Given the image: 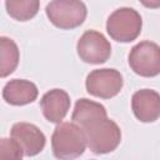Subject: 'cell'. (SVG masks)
<instances>
[{"label": "cell", "instance_id": "obj_1", "mask_svg": "<svg viewBox=\"0 0 160 160\" xmlns=\"http://www.w3.org/2000/svg\"><path fill=\"white\" fill-rule=\"evenodd\" d=\"M86 139V146L94 154H108L114 151L121 141L119 125L108 116L95 118L80 126Z\"/></svg>", "mask_w": 160, "mask_h": 160}, {"label": "cell", "instance_id": "obj_2", "mask_svg": "<svg viewBox=\"0 0 160 160\" xmlns=\"http://www.w3.org/2000/svg\"><path fill=\"white\" fill-rule=\"evenodd\" d=\"M86 139L82 129L75 122H59L51 135V149L55 158L70 160L84 154Z\"/></svg>", "mask_w": 160, "mask_h": 160}, {"label": "cell", "instance_id": "obj_3", "mask_svg": "<svg viewBox=\"0 0 160 160\" xmlns=\"http://www.w3.org/2000/svg\"><path fill=\"white\" fill-rule=\"evenodd\" d=\"M45 12L52 25L70 30L85 21L88 9L81 0H51L45 8Z\"/></svg>", "mask_w": 160, "mask_h": 160}, {"label": "cell", "instance_id": "obj_4", "mask_svg": "<svg viewBox=\"0 0 160 160\" xmlns=\"http://www.w3.org/2000/svg\"><path fill=\"white\" fill-rule=\"evenodd\" d=\"M142 19L131 8H119L110 14L106 21V31L110 38L119 42L134 41L141 32Z\"/></svg>", "mask_w": 160, "mask_h": 160}, {"label": "cell", "instance_id": "obj_5", "mask_svg": "<svg viewBox=\"0 0 160 160\" xmlns=\"http://www.w3.org/2000/svg\"><path fill=\"white\" fill-rule=\"evenodd\" d=\"M131 70L144 78H154L160 72V48L156 42L145 40L131 48L129 54Z\"/></svg>", "mask_w": 160, "mask_h": 160}, {"label": "cell", "instance_id": "obj_6", "mask_svg": "<svg viewBox=\"0 0 160 160\" xmlns=\"http://www.w3.org/2000/svg\"><path fill=\"white\" fill-rule=\"evenodd\" d=\"M124 85L122 75L116 69H95L85 81L86 91L100 99H111L116 96Z\"/></svg>", "mask_w": 160, "mask_h": 160}, {"label": "cell", "instance_id": "obj_7", "mask_svg": "<svg viewBox=\"0 0 160 160\" xmlns=\"http://www.w3.org/2000/svg\"><path fill=\"white\" fill-rule=\"evenodd\" d=\"M79 58L88 64H104L111 55L109 40L96 30L85 31L76 44Z\"/></svg>", "mask_w": 160, "mask_h": 160}, {"label": "cell", "instance_id": "obj_8", "mask_svg": "<svg viewBox=\"0 0 160 160\" xmlns=\"http://www.w3.org/2000/svg\"><path fill=\"white\" fill-rule=\"evenodd\" d=\"M10 134L26 156H35L41 152L46 142L44 132L36 125L30 122H15Z\"/></svg>", "mask_w": 160, "mask_h": 160}, {"label": "cell", "instance_id": "obj_9", "mask_svg": "<svg viewBox=\"0 0 160 160\" xmlns=\"http://www.w3.org/2000/svg\"><path fill=\"white\" fill-rule=\"evenodd\" d=\"M131 109L135 118L142 122H154L160 116V95L151 89H141L131 98Z\"/></svg>", "mask_w": 160, "mask_h": 160}, {"label": "cell", "instance_id": "obj_10", "mask_svg": "<svg viewBox=\"0 0 160 160\" xmlns=\"http://www.w3.org/2000/svg\"><path fill=\"white\" fill-rule=\"evenodd\" d=\"M70 96L62 89H52L45 92L40 100V108L45 119L50 122L59 124L66 116L70 109Z\"/></svg>", "mask_w": 160, "mask_h": 160}, {"label": "cell", "instance_id": "obj_11", "mask_svg": "<svg viewBox=\"0 0 160 160\" xmlns=\"http://www.w3.org/2000/svg\"><path fill=\"white\" fill-rule=\"evenodd\" d=\"M38 94V86L25 79H12L2 89V99L14 106H22L35 101Z\"/></svg>", "mask_w": 160, "mask_h": 160}, {"label": "cell", "instance_id": "obj_12", "mask_svg": "<svg viewBox=\"0 0 160 160\" xmlns=\"http://www.w3.org/2000/svg\"><path fill=\"white\" fill-rule=\"evenodd\" d=\"M20 60V51L16 42L8 38L0 36V78H6L14 72Z\"/></svg>", "mask_w": 160, "mask_h": 160}, {"label": "cell", "instance_id": "obj_13", "mask_svg": "<svg viewBox=\"0 0 160 160\" xmlns=\"http://www.w3.org/2000/svg\"><path fill=\"white\" fill-rule=\"evenodd\" d=\"M100 116H108V111L105 106L101 105L100 102L89 100L86 98H81L75 104L71 120L79 126H82L84 124L91 121L95 118H100Z\"/></svg>", "mask_w": 160, "mask_h": 160}, {"label": "cell", "instance_id": "obj_14", "mask_svg": "<svg viewBox=\"0 0 160 160\" xmlns=\"http://www.w3.org/2000/svg\"><path fill=\"white\" fill-rule=\"evenodd\" d=\"M8 14L18 21L32 19L40 9V0H5Z\"/></svg>", "mask_w": 160, "mask_h": 160}, {"label": "cell", "instance_id": "obj_15", "mask_svg": "<svg viewBox=\"0 0 160 160\" xmlns=\"http://www.w3.org/2000/svg\"><path fill=\"white\" fill-rule=\"evenodd\" d=\"M24 156V152L19 144L12 138H1L0 139V160H19Z\"/></svg>", "mask_w": 160, "mask_h": 160}, {"label": "cell", "instance_id": "obj_16", "mask_svg": "<svg viewBox=\"0 0 160 160\" xmlns=\"http://www.w3.org/2000/svg\"><path fill=\"white\" fill-rule=\"evenodd\" d=\"M145 8L149 9H159L160 8V0H139Z\"/></svg>", "mask_w": 160, "mask_h": 160}]
</instances>
